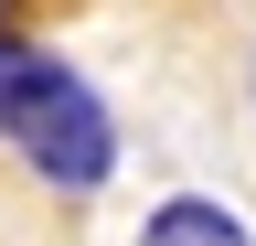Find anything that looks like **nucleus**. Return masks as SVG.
I'll list each match as a JSON object with an SVG mask.
<instances>
[{"mask_svg":"<svg viewBox=\"0 0 256 246\" xmlns=\"http://www.w3.org/2000/svg\"><path fill=\"white\" fill-rule=\"evenodd\" d=\"M11 129H22V150H32V171L64 182V193H86V182L118 171V129H107V107H96V86L64 75V65H32V75H22Z\"/></svg>","mask_w":256,"mask_h":246,"instance_id":"nucleus-1","label":"nucleus"},{"mask_svg":"<svg viewBox=\"0 0 256 246\" xmlns=\"http://www.w3.org/2000/svg\"><path fill=\"white\" fill-rule=\"evenodd\" d=\"M139 246H246V225H235L224 203H192V193H182V203H160V214H150V235H139Z\"/></svg>","mask_w":256,"mask_h":246,"instance_id":"nucleus-2","label":"nucleus"},{"mask_svg":"<svg viewBox=\"0 0 256 246\" xmlns=\"http://www.w3.org/2000/svg\"><path fill=\"white\" fill-rule=\"evenodd\" d=\"M22 75H32V54H11V43H0V129H11V97H22Z\"/></svg>","mask_w":256,"mask_h":246,"instance_id":"nucleus-3","label":"nucleus"},{"mask_svg":"<svg viewBox=\"0 0 256 246\" xmlns=\"http://www.w3.org/2000/svg\"><path fill=\"white\" fill-rule=\"evenodd\" d=\"M11 11H22V0H0V22H11Z\"/></svg>","mask_w":256,"mask_h":246,"instance_id":"nucleus-4","label":"nucleus"}]
</instances>
